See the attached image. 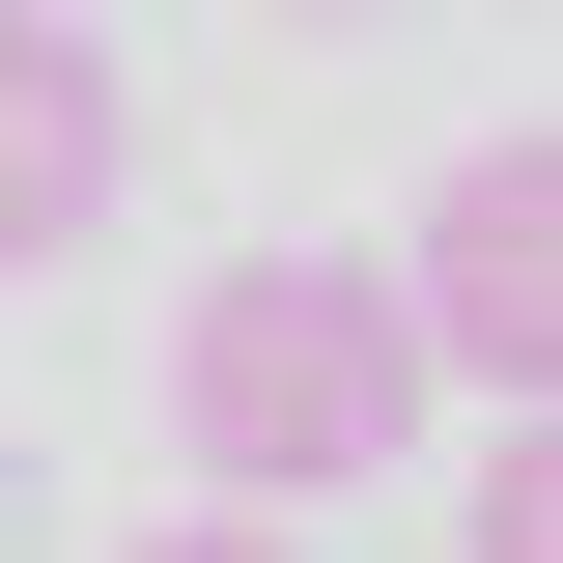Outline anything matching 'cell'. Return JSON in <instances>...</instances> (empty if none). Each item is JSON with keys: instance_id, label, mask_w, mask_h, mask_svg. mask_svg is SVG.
Wrapping results in <instances>:
<instances>
[{"instance_id": "1", "label": "cell", "mask_w": 563, "mask_h": 563, "mask_svg": "<svg viewBox=\"0 0 563 563\" xmlns=\"http://www.w3.org/2000/svg\"><path fill=\"white\" fill-rule=\"evenodd\" d=\"M169 451H198L254 536H282V507H339V479H395V451H422L395 282H366V254H225L198 339H169Z\"/></svg>"}, {"instance_id": "2", "label": "cell", "mask_w": 563, "mask_h": 563, "mask_svg": "<svg viewBox=\"0 0 563 563\" xmlns=\"http://www.w3.org/2000/svg\"><path fill=\"white\" fill-rule=\"evenodd\" d=\"M366 282H395L422 395H507L536 422V366H563V141H479V169L422 198V254H366Z\"/></svg>"}, {"instance_id": "3", "label": "cell", "mask_w": 563, "mask_h": 563, "mask_svg": "<svg viewBox=\"0 0 563 563\" xmlns=\"http://www.w3.org/2000/svg\"><path fill=\"white\" fill-rule=\"evenodd\" d=\"M113 169H141V85H113V29L0 0V282H57L85 225H113Z\"/></svg>"}, {"instance_id": "4", "label": "cell", "mask_w": 563, "mask_h": 563, "mask_svg": "<svg viewBox=\"0 0 563 563\" xmlns=\"http://www.w3.org/2000/svg\"><path fill=\"white\" fill-rule=\"evenodd\" d=\"M479 563H563V451H536V422L479 451Z\"/></svg>"}, {"instance_id": "5", "label": "cell", "mask_w": 563, "mask_h": 563, "mask_svg": "<svg viewBox=\"0 0 563 563\" xmlns=\"http://www.w3.org/2000/svg\"><path fill=\"white\" fill-rule=\"evenodd\" d=\"M113 563H310V536H254V507H141Z\"/></svg>"}]
</instances>
